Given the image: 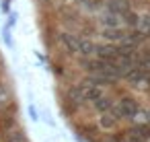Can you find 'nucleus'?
I'll list each match as a JSON object with an SVG mask.
<instances>
[{
	"label": "nucleus",
	"instance_id": "obj_8",
	"mask_svg": "<svg viewBox=\"0 0 150 142\" xmlns=\"http://www.w3.org/2000/svg\"><path fill=\"white\" fill-rule=\"evenodd\" d=\"M95 43L91 41V39H78V52L82 54V56H91V54H95Z\"/></svg>",
	"mask_w": 150,
	"mask_h": 142
},
{
	"label": "nucleus",
	"instance_id": "obj_9",
	"mask_svg": "<svg viewBox=\"0 0 150 142\" xmlns=\"http://www.w3.org/2000/svg\"><path fill=\"white\" fill-rule=\"evenodd\" d=\"M138 31L142 35H148L150 33V15H144V17H138V23H136Z\"/></svg>",
	"mask_w": 150,
	"mask_h": 142
},
{
	"label": "nucleus",
	"instance_id": "obj_7",
	"mask_svg": "<svg viewBox=\"0 0 150 142\" xmlns=\"http://www.w3.org/2000/svg\"><path fill=\"white\" fill-rule=\"evenodd\" d=\"M123 35H125V33L119 31V27H105V31H103V37L109 39V41H121Z\"/></svg>",
	"mask_w": 150,
	"mask_h": 142
},
{
	"label": "nucleus",
	"instance_id": "obj_5",
	"mask_svg": "<svg viewBox=\"0 0 150 142\" xmlns=\"http://www.w3.org/2000/svg\"><path fill=\"white\" fill-rule=\"evenodd\" d=\"M60 41L64 43V48H66L70 54H76V52H78V39L72 37L70 33H62V35H60Z\"/></svg>",
	"mask_w": 150,
	"mask_h": 142
},
{
	"label": "nucleus",
	"instance_id": "obj_4",
	"mask_svg": "<svg viewBox=\"0 0 150 142\" xmlns=\"http://www.w3.org/2000/svg\"><path fill=\"white\" fill-rule=\"evenodd\" d=\"M95 52L99 54V58L109 60V62H113L119 56V48H115V45H101V48H95Z\"/></svg>",
	"mask_w": 150,
	"mask_h": 142
},
{
	"label": "nucleus",
	"instance_id": "obj_11",
	"mask_svg": "<svg viewBox=\"0 0 150 142\" xmlns=\"http://www.w3.org/2000/svg\"><path fill=\"white\" fill-rule=\"evenodd\" d=\"M99 121H101V126H103L105 130H111V128H115V124H117V121H115V117H113V115H109V113H105V111H103V115H101V119H99Z\"/></svg>",
	"mask_w": 150,
	"mask_h": 142
},
{
	"label": "nucleus",
	"instance_id": "obj_13",
	"mask_svg": "<svg viewBox=\"0 0 150 142\" xmlns=\"http://www.w3.org/2000/svg\"><path fill=\"white\" fill-rule=\"evenodd\" d=\"M6 142H27V138H25V134L21 130H13V132H8Z\"/></svg>",
	"mask_w": 150,
	"mask_h": 142
},
{
	"label": "nucleus",
	"instance_id": "obj_12",
	"mask_svg": "<svg viewBox=\"0 0 150 142\" xmlns=\"http://www.w3.org/2000/svg\"><path fill=\"white\" fill-rule=\"evenodd\" d=\"M8 103H11V95H8V91H6L4 84H0V111L6 109Z\"/></svg>",
	"mask_w": 150,
	"mask_h": 142
},
{
	"label": "nucleus",
	"instance_id": "obj_15",
	"mask_svg": "<svg viewBox=\"0 0 150 142\" xmlns=\"http://www.w3.org/2000/svg\"><path fill=\"white\" fill-rule=\"evenodd\" d=\"M148 115H150V111H148Z\"/></svg>",
	"mask_w": 150,
	"mask_h": 142
},
{
	"label": "nucleus",
	"instance_id": "obj_3",
	"mask_svg": "<svg viewBox=\"0 0 150 142\" xmlns=\"http://www.w3.org/2000/svg\"><path fill=\"white\" fill-rule=\"evenodd\" d=\"M101 23H103L105 27H121L123 17H121L119 13H113V11H109V9H107V13H103V15H101Z\"/></svg>",
	"mask_w": 150,
	"mask_h": 142
},
{
	"label": "nucleus",
	"instance_id": "obj_1",
	"mask_svg": "<svg viewBox=\"0 0 150 142\" xmlns=\"http://www.w3.org/2000/svg\"><path fill=\"white\" fill-rule=\"evenodd\" d=\"M113 111H115V115H119V117H134V115L138 113V103H136L134 99L125 97V99H121V101L113 107Z\"/></svg>",
	"mask_w": 150,
	"mask_h": 142
},
{
	"label": "nucleus",
	"instance_id": "obj_6",
	"mask_svg": "<svg viewBox=\"0 0 150 142\" xmlns=\"http://www.w3.org/2000/svg\"><path fill=\"white\" fill-rule=\"evenodd\" d=\"M107 9H109V11H113V13L123 15V13H127V11H129V2H127V0H109Z\"/></svg>",
	"mask_w": 150,
	"mask_h": 142
},
{
	"label": "nucleus",
	"instance_id": "obj_14",
	"mask_svg": "<svg viewBox=\"0 0 150 142\" xmlns=\"http://www.w3.org/2000/svg\"><path fill=\"white\" fill-rule=\"evenodd\" d=\"M127 142H142V136H127Z\"/></svg>",
	"mask_w": 150,
	"mask_h": 142
},
{
	"label": "nucleus",
	"instance_id": "obj_10",
	"mask_svg": "<svg viewBox=\"0 0 150 142\" xmlns=\"http://www.w3.org/2000/svg\"><path fill=\"white\" fill-rule=\"evenodd\" d=\"M95 107H97V109H99V111L103 113V111H109V109H111L113 105H111V101H109V99H105V97L101 95L99 99H95Z\"/></svg>",
	"mask_w": 150,
	"mask_h": 142
},
{
	"label": "nucleus",
	"instance_id": "obj_2",
	"mask_svg": "<svg viewBox=\"0 0 150 142\" xmlns=\"http://www.w3.org/2000/svg\"><path fill=\"white\" fill-rule=\"evenodd\" d=\"M76 91H78V95H80V101H95V99H99V97L103 95L101 89L95 87L91 80H84L82 84H78Z\"/></svg>",
	"mask_w": 150,
	"mask_h": 142
}]
</instances>
